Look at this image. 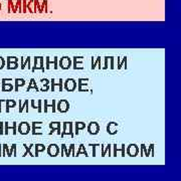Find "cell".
Returning <instances> with one entry per match:
<instances>
[{"label": "cell", "mask_w": 181, "mask_h": 181, "mask_svg": "<svg viewBox=\"0 0 181 181\" xmlns=\"http://www.w3.org/2000/svg\"><path fill=\"white\" fill-rule=\"evenodd\" d=\"M66 134H68L71 137H74V134L73 132V123L71 122H65L63 123V131L60 134V137L63 138Z\"/></svg>", "instance_id": "obj_1"}, {"label": "cell", "mask_w": 181, "mask_h": 181, "mask_svg": "<svg viewBox=\"0 0 181 181\" xmlns=\"http://www.w3.org/2000/svg\"><path fill=\"white\" fill-rule=\"evenodd\" d=\"M35 70H41L44 71V66H43V57H34V66L32 68V71Z\"/></svg>", "instance_id": "obj_2"}, {"label": "cell", "mask_w": 181, "mask_h": 181, "mask_svg": "<svg viewBox=\"0 0 181 181\" xmlns=\"http://www.w3.org/2000/svg\"><path fill=\"white\" fill-rule=\"evenodd\" d=\"M77 88V81L74 79H66L65 82V89L68 92H74Z\"/></svg>", "instance_id": "obj_3"}, {"label": "cell", "mask_w": 181, "mask_h": 181, "mask_svg": "<svg viewBox=\"0 0 181 181\" xmlns=\"http://www.w3.org/2000/svg\"><path fill=\"white\" fill-rule=\"evenodd\" d=\"M88 132L90 135H97L100 132V126L97 122H90L88 126Z\"/></svg>", "instance_id": "obj_4"}, {"label": "cell", "mask_w": 181, "mask_h": 181, "mask_svg": "<svg viewBox=\"0 0 181 181\" xmlns=\"http://www.w3.org/2000/svg\"><path fill=\"white\" fill-rule=\"evenodd\" d=\"M70 109V104L66 100H60L57 104V111L60 112V113H65V112L68 111Z\"/></svg>", "instance_id": "obj_5"}, {"label": "cell", "mask_w": 181, "mask_h": 181, "mask_svg": "<svg viewBox=\"0 0 181 181\" xmlns=\"http://www.w3.org/2000/svg\"><path fill=\"white\" fill-rule=\"evenodd\" d=\"M139 154V147L136 144H130L127 147V155L131 157H136Z\"/></svg>", "instance_id": "obj_6"}, {"label": "cell", "mask_w": 181, "mask_h": 181, "mask_svg": "<svg viewBox=\"0 0 181 181\" xmlns=\"http://www.w3.org/2000/svg\"><path fill=\"white\" fill-rule=\"evenodd\" d=\"M47 154L50 157H57L60 154V147L57 144H50L47 147Z\"/></svg>", "instance_id": "obj_7"}, {"label": "cell", "mask_w": 181, "mask_h": 181, "mask_svg": "<svg viewBox=\"0 0 181 181\" xmlns=\"http://www.w3.org/2000/svg\"><path fill=\"white\" fill-rule=\"evenodd\" d=\"M71 65V60L68 57H63L60 60V66L63 70H70Z\"/></svg>", "instance_id": "obj_8"}, {"label": "cell", "mask_w": 181, "mask_h": 181, "mask_svg": "<svg viewBox=\"0 0 181 181\" xmlns=\"http://www.w3.org/2000/svg\"><path fill=\"white\" fill-rule=\"evenodd\" d=\"M18 132H19L21 135H27L28 133L30 132V126H29V124L26 123V122L20 123L19 126H18Z\"/></svg>", "instance_id": "obj_9"}, {"label": "cell", "mask_w": 181, "mask_h": 181, "mask_svg": "<svg viewBox=\"0 0 181 181\" xmlns=\"http://www.w3.org/2000/svg\"><path fill=\"white\" fill-rule=\"evenodd\" d=\"M107 132L110 135H115L118 132V123L116 122H111L107 126Z\"/></svg>", "instance_id": "obj_10"}, {"label": "cell", "mask_w": 181, "mask_h": 181, "mask_svg": "<svg viewBox=\"0 0 181 181\" xmlns=\"http://www.w3.org/2000/svg\"><path fill=\"white\" fill-rule=\"evenodd\" d=\"M12 62H17V57H7V68H8V70H15V68H18L17 63H12Z\"/></svg>", "instance_id": "obj_11"}, {"label": "cell", "mask_w": 181, "mask_h": 181, "mask_svg": "<svg viewBox=\"0 0 181 181\" xmlns=\"http://www.w3.org/2000/svg\"><path fill=\"white\" fill-rule=\"evenodd\" d=\"M49 128L52 129V132H49V135H52L54 130H57V135L62 134V132H60V122H52V123H49Z\"/></svg>", "instance_id": "obj_12"}, {"label": "cell", "mask_w": 181, "mask_h": 181, "mask_svg": "<svg viewBox=\"0 0 181 181\" xmlns=\"http://www.w3.org/2000/svg\"><path fill=\"white\" fill-rule=\"evenodd\" d=\"M82 58H84V57H74V70H84V66H82V63L81 62L79 63V60H82Z\"/></svg>", "instance_id": "obj_13"}, {"label": "cell", "mask_w": 181, "mask_h": 181, "mask_svg": "<svg viewBox=\"0 0 181 181\" xmlns=\"http://www.w3.org/2000/svg\"><path fill=\"white\" fill-rule=\"evenodd\" d=\"M50 82H52V92H54L55 90V88L58 87V90L60 92H62L63 90V79H60V82H54V79H52V81H50Z\"/></svg>", "instance_id": "obj_14"}, {"label": "cell", "mask_w": 181, "mask_h": 181, "mask_svg": "<svg viewBox=\"0 0 181 181\" xmlns=\"http://www.w3.org/2000/svg\"><path fill=\"white\" fill-rule=\"evenodd\" d=\"M7 81H8V79H2V90L3 92H9V90H13V85L7 84Z\"/></svg>", "instance_id": "obj_15"}, {"label": "cell", "mask_w": 181, "mask_h": 181, "mask_svg": "<svg viewBox=\"0 0 181 181\" xmlns=\"http://www.w3.org/2000/svg\"><path fill=\"white\" fill-rule=\"evenodd\" d=\"M89 81L90 79H78V85H79V88H78V90H79V92H84V90H82V87L84 86H87L88 84H89Z\"/></svg>", "instance_id": "obj_16"}, {"label": "cell", "mask_w": 181, "mask_h": 181, "mask_svg": "<svg viewBox=\"0 0 181 181\" xmlns=\"http://www.w3.org/2000/svg\"><path fill=\"white\" fill-rule=\"evenodd\" d=\"M50 63H54V70H57L58 68V66H57V57H54V62H52V60H49V57H46V66H45V68H46V70H49V68H50Z\"/></svg>", "instance_id": "obj_17"}, {"label": "cell", "mask_w": 181, "mask_h": 181, "mask_svg": "<svg viewBox=\"0 0 181 181\" xmlns=\"http://www.w3.org/2000/svg\"><path fill=\"white\" fill-rule=\"evenodd\" d=\"M55 103H57V101L52 100V105H47V100H44V113H47V108H49V107H52V112L54 113V112L57 111V110H55Z\"/></svg>", "instance_id": "obj_18"}, {"label": "cell", "mask_w": 181, "mask_h": 181, "mask_svg": "<svg viewBox=\"0 0 181 181\" xmlns=\"http://www.w3.org/2000/svg\"><path fill=\"white\" fill-rule=\"evenodd\" d=\"M34 147H35V153H34V156H39L38 154L42 152V151L45 150V146L43 144H36L34 145Z\"/></svg>", "instance_id": "obj_19"}, {"label": "cell", "mask_w": 181, "mask_h": 181, "mask_svg": "<svg viewBox=\"0 0 181 181\" xmlns=\"http://www.w3.org/2000/svg\"><path fill=\"white\" fill-rule=\"evenodd\" d=\"M15 92H17L19 87H23L25 85V81L23 79H15Z\"/></svg>", "instance_id": "obj_20"}, {"label": "cell", "mask_w": 181, "mask_h": 181, "mask_svg": "<svg viewBox=\"0 0 181 181\" xmlns=\"http://www.w3.org/2000/svg\"><path fill=\"white\" fill-rule=\"evenodd\" d=\"M5 103H6V112L7 113L9 112L10 108H14L15 106H16V102H15L14 100H6L5 101Z\"/></svg>", "instance_id": "obj_21"}, {"label": "cell", "mask_w": 181, "mask_h": 181, "mask_svg": "<svg viewBox=\"0 0 181 181\" xmlns=\"http://www.w3.org/2000/svg\"><path fill=\"white\" fill-rule=\"evenodd\" d=\"M119 151H121V153H122L121 156L125 157V144H122V148L121 149L117 148V144L114 145V155L113 156H117V153H118Z\"/></svg>", "instance_id": "obj_22"}, {"label": "cell", "mask_w": 181, "mask_h": 181, "mask_svg": "<svg viewBox=\"0 0 181 181\" xmlns=\"http://www.w3.org/2000/svg\"><path fill=\"white\" fill-rule=\"evenodd\" d=\"M31 89H34L36 90V92H38V87H37V85H36V82H35V81H34V79H30V82H29V86L27 87V89H26V90H30Z\"/></svg>", "instance_id": "obj_23"}, {"label": "cell", "mask_w": 181, "mask_h": 181, "mask_svg": "<svg viewBox=\"0 0 181 181\" xmlns=\"http://www.w3.org/2000/svg\"><path fill=\"white\" fill-rule=\"evenodd\" d=\"M85 127H86V124H85V123H82V122H77V123H76V131H74V134L79 135V130L85 129Z\"/></svg>", "instance_id": "obj_24"}, {"label": "cell", "mask_w": 181, "mask_h": 181, "mask_svg": "<svg viewBox=\"0 0 181 181\" xmlns=\"http://www.w3.org/2000/svg\"><path fill=\"white\" fill-rule=\"evenodd\" d=\"M104 146L105 145H102V156L104 157V156H106L107 155V152H109V156H112L111 155V148H112V146L110 145V144H108L107 146H106V148L104 149Z\"/></svg>", "instance_id": "obj_25"}, {"label": "cell", "mask_w": 181, "mask_h": 181, "mask_svg": "<svg viewBox=\"0 0 181 181\" xmlns=\"http://www.w3.org/2000/svg\"><path fill=\"white\" fill-rule=\"evenodd\" d=\"M41 124H42V122H33L32 123V135H38L36 130L39 129L38 126H40Z\"/></svg>", "instance_id": "obj_26"}, {"label": "cell", "mask_w": 181, "mask_h": 181, "mask_svg": "<svg viewBox=\"0 0 181 181\" xmlns=\"http://www.w3.org/2000/svg\"><path fill=\"white\" fill-rule=\"evenodd\" d=\"M82 153H84V155H85V156H89V155H88V152L86 151V149H85V146L82 145V144L79 145V151L76 153V155H74V156H79Z\"/></svg>", "instance_id": "obj_27"}, {"label": "cell", "mask_w": 181, "mask_h": 181, "mask_svg": "<svg viewBox=\"0 0 181 181\" xmlns=\"http://www.w3.org/2000/svg\"><path fill=\"white\" fill-rule=\"evenodd\" d=\"M144 156H154V144H151L149 146V149L148 150H146V153Z\"/></svg>", "instance_id": "obj_28"}, {"label": "cell", "mask_w": 181, "mask_h": 181, "mask_svg": "<svg viewBox=\"0 0 181 181\" xmlns=\"http://www.w3.org/2000/svg\"><path fill=\"white\" fill-rule=\"evenodd\" d=\"M99 65V68L101 70V57H99L97 58V60L94 63V62H92V70H95L96 68V65Z\"/></svg>", "instance_id": "obj_29"}, {"label": "cell", "mask_w": 181, "mask_h": 181, "mask_svg": "<svg viewBox=\"0 0 181 181\" xmlns=\"http://www.w3.org/2000/svg\"><path fill=\"white\" fill-rule=\"evenodd\" d=\"M23 108H26V112L28 113V100L24 101V104H23V106L19 105V113L23 111Z\"/></svg>", "instance_id": "obj_30"}, {"label": "cell", "mask_w": 181, "mask_h": 181, "mask_svg": "<svg viewBox=\"0 0 181 181\" xmlns=\"http://www.w3.org/2000/svg\"><path fill=\"white\" fill-rule=\"evenodd\" d=\"M12 151H13V156H16V144H13L10 148V156H12Z\"/></svg>", "instance_id": "obj_31"}, {"label": "cell", "mask_w": 181, "mask_h": 181, "mask_svg": "<svg viewBox=\"0 0 181 181\" xmlns=\"http://www.w3.org/2000/svg\"><path fill=\"white\" fill-rule=\"evenodd\" d=\"M126 63H127V57H125L123 58V63H119V65H118V70H121L122 66H123V63H125V65H126Z\"/></svg>", "instance_id": "obj_32"}, {"label": "cell", "mask_w": 181, "mask_h": 181, "mask_svg": "<svg viewBox=\"0 0 181 181\" xmlns=\"http://www.w3.org/2000/svg\"><path fill=\"white\" fill-rule=\"evenodd\" d=\"M26 63H28V65L30 63V57H29L26 58V62L25 63H22V65H21V68H22V70H24V68H25V65H26Z\"/></svg>", "instance_id": "obj_33"}, {"label": "cell", "mask_w": 181, "mask_h": 181, "mask_svg": "<svg viewBox=\"0 0 181 181\" xmlns=\"http://www.w3.org/2000/svg\"><path fill=\"white\" fill-rule=\"evenodd\" d=\"M90 147H93V156H96V148L98 147V146H100L99 144H94V145H92V144H90Z\"/></svg>", "instance_id": "obj_34"}, {"label": "cell", "mask_w": 181, "mask_h": 181, "mask_svg": "<svg viewBox=\"0 0 181 181\" xmlns=\"http://www.w3.org/2000/svg\"><path fill=\"white\" fill-rule=\"evenodd\" d=\"M40 82L44 85V86H49V81L47 79H41Z\"/></svg>", "instance_id": "obj_35"}, {"label": "cell", "mask_w": 181, "mask_h": 181, "mask_svg": "<svg viewBox=\"0 0 181 181\" xmlns=\"http://www.w3.org/2000/svg\"><path fill=\"white\" fill-rule=\"evenodd\" d=\"M38 107H37V110H38V113H41L42 110H41V103H42V101L41 100H38Z\"/></svg>", "instance_id": "obj_36"}, {"label": "cell", "mask_w": 181, "mask_h": 181, "mask_svg": "<svg viewBox=\"0 0 181 181\" xmlns=\"http://www.w3.org/2000/svg\"><path fill=\"white\" fill-rule=\"evenodd\" d=\"M109 58H110L109 57H105V60H106V62H105V66L103 68V70H107V68H108V60H109Z\"/></svg>", "instance_id": "obj_37"}, {"label": "cell", "mask_w": 181, "mask_h": 181, "mask_svg": "<svg viewBox=\"0 0 181 181\" xmlns=\"http://www.w3.org/2000/svg\"><path fill=\"white\" fill-rule=\"evenodd\" d=\"M12 129H13V135H16V123H12Z\"/></svg>", "instance_id": "obj_38"}, {"label": "cell", "mask_w": 181, "mask_h": 181, "mask_svg": "<svg viewBox=\"0 0 181 181\" xmlns=\"http://www.w3.org/2000/svg\"><path fill=\"white\" fill-rule=\"evenodd\" d=\"M4 63H5L4 60H3V58H2V57H0V70L4 68Z\"/></svg>", "instance_id": "obj_39"}, {"label": "cell", "mask_w": 181, "mask_h": 181, "mask_svg": "<svg viewBox=\"0 0 181 181\" xmlns=\"http://www.w3.org/2000/svg\"><path fill=\"white\" fill-rule=\"evenodd\" d=\"M111 58V66H110V68H111V70H114V57H110Z\"/></svg>", "instance_id": "obj_40"}, {"label": "cell", "mask_w": 181, "mask_h": 181, "mask_svg": "<svg viewBox=\"0 0 181 181\" xmlns=\"http://www.w3.org/2000/svg\"><path fill=\"white\" fill-rule=\"evenodd\" d=\"M31 107H32L33 109H36V106H35V101H34V100L31 101Z\"/></svg>", "instance_id": "obj_41"}, {"label": "cell", "mask_w": 181, "mask_h": 181, "mask_svg": "<svg viewBox=\"0 0 181 181\" xmlns=\"http://www.w3.org/2000/svg\"><path fill=\"white\" fill-rule=\"evenodd\" d=\"M5 102V100H0V112H1V103Z\"/></svg>", "instance_id": "obj_42"}, {"label": "cell", "mask_w": 181, "mask_h": 181, "mask_svg": "<svg viewBox=\"0 0 181 181\" xmlns=\"http://www.w3.org/2000/svg\"><path fill=\"white\" fill-rule=\"evenodd\" d=\"M1 147H2V145H0V156H2V154H1Z\"/></svg>", "instance_id": "obj_43"}]
</instances>
